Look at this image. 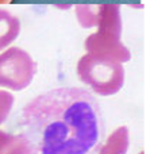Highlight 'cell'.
<instances>
[{
  "instance_id": "obj_2",
  "label": "cell",
  "mask_w": 150,
  "mask_h": 154,
  "mask_svg": "<svg viewBox=\"0 0 150 154\" xmlns=\"http://www.w3.org/2000/svg\"><path fill=\"white\" fill-rule=\"evenodd\" d=\"M97 31L91 34L84 42L87 54L119 64L129 62L131 53L122 43V18L118 4H102L97 20Z\"/></svg>"
},
{
  "instance_id": "obj_1",
  "label": "cell",
  "mask_w": 150,
  "mask_h": 154,
  "mask_svg": "<svg viewBox=\"0 0 150 154\" xmlns=\"http://www.w3.org/2000/svg\"><path fill=\"white\" fill-rule=\"evenodd\" d=\"M19 130L29 154H96L106 125L89 91L61 87L38 95L22 109Z\"/></svg>"
},
{
  "instance_id": "obj_4",
  "label": "cell",
  "mask_w": 150,
  "mask_h": 154,
  "mask_svg": "<svg viewBox=\"0 0 150 154\" xmlns=\"http://www.w3.org/2000/svg\"><path fill=\"white\" fill-rule=\"evenodd\" d=\"M37 64L27 51L10 48L0 54V87L22 91L31 84Z\"/></svg>"
},
{
  "instance_id": "obj_3",
  "label": "cell",
  "mask_w": 150,
  "mask_h": 154,
  "mask_svg": "<svg viewBox=\"0 0 150 154\" xmlns=\"http://www.w3.org/2000/svg\"><path fill=\"white\" fill-rule=\"evenodd\" d=\"M77 75L84 84L89 85L100 96H112L124 84V69L112 60L85 54L77 64Z\"/></svg>"
},
{
  "instance_id": "obj_6",
  "label": "cell",
  "mask_w": 150,
  "mask_h": 154,
  "mask_svg": "<svg viewBox=\"0 0 150 154\" xmlns=\"http://www.w3.org/2000/svg\"><path fill=\"white\" fill-rule=\"evenodd\" d=\"M130 145V134L126 126L118 127L100 146L96 154H126Z\"/></svg>"
},
{
  "instance_id": "obj_9",
  "label": "cell",
  "mask_w": 150,
  "mask_h": 154,
  "mask_svg": "<svg viewBox=\"0 0 150 154\" xmlns=\"http://www.w3.org/2000/svg\"><path fill=\"white\" fill-rule=\"evenodd\" d=\"M14 101H15V97L12 96V93L5 92V91H0V125L10 115L14 106Z\"/></svg>"
},
{
  "instance_id": "obj_8",
  "label": "cell",
  "mask_w": 150,
  "mask_h": 154,
  "mask_svg": "<svg viewBox=\"0 0 150 154\" xmlns=\"http://www.w3.org/2000/svg\"><path fill=\"white\" fill-rule=\"evenodd\" d=\"M102 4H77L76 5V14H77V20L84 29L95 27L97 24L100 16Z\"/></svg>"
},
{
  "instance_id": "obj_7",
  "label": "cell",
  "mask_w": 150,
  "mask_h": 154,
  "mask_svg": "<svg viewBox=\"0 0 150 154\" xmlns=\"http://www.w3.org/2000/svg\"><path fill=\"white\" fill-rule=\"evenodd\" d=\"M0 154H29V147L20 135L0 131Z\"/></svg>"
},
{
  "instance_id": "obj_5",
  "label": "cell",
  "mask_w": 150,
  "mask_h": 154,
  "mask_svg": "<svg viewBox=\"0 0 150 154\" xmlns=\"http://www.w3.org/2000/svg\"><path fill=\"white\" fill-rule=\"evenodd\" d=\"M20 32V20L11 12L0 8V50L16 39Z\"/></svg>"
}]
</instances>
